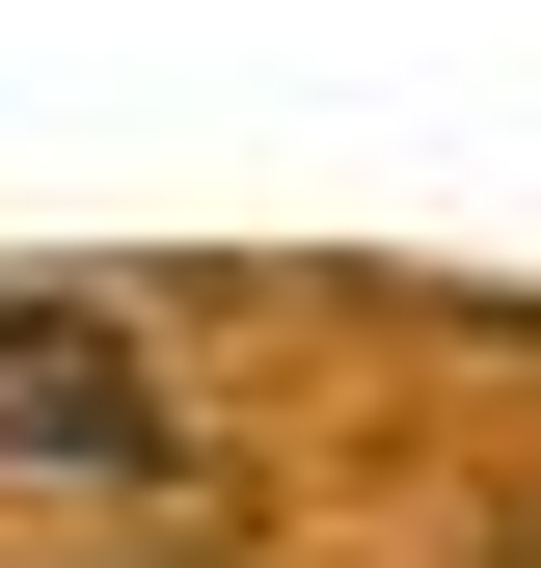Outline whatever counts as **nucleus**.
I'll return each instance as SVG.
<instances>
[{
	"label": "nucleus",
	"mask_w": 541,
	"mask_h": 568,
	"mask_svg": "<svg viewBox=\"0 0 541 568\" xmlns=\"http://www.w3.org/2000/svg\"><path fill=\"white\" fill-rule=\"evenodd\" d=\"M190 406H163V352H135L109 298H0V460H54V487H135Z\"/></svg>",
	"instance_id": "obj_1"
},
{
	"label": "nucleus",
	"mask_w": 541,
	"mask_h": 568,
	"mask_svg": "<svg viewBox=\"0 0 541 568\" xmlns=\"http://www.w3.org/2000/svg\"><path fill=\"white\" fill-rule=\"evenodd\" d=\"M514 568H541V541H514Z\"/></svg>",
	"instance_id": "obj_2"
}]
</instances>
